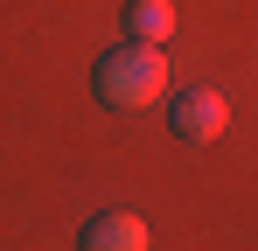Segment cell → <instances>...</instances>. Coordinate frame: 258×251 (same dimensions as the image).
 <instances>
[{
	"label": "cell",
	"instance_id": "6da1fadb",
	"mask_svg": "<svg viewBox=\"0 0 258 251\" xmlns=\"http://www.w3.org/2000/svg\"><path fill=\"white\" fill-rule=\"evenodd\" d=\"M154 98H168V56H161V42H119V49L98 56V105L140 112Z\"/></svg>",
	"mask_w": 258,
	"mask_h": 251
},
{
	"label": "cell",
	"instance_id": "7a4b0ae2",
	"mask_svg": "<svg viewBox=\"0 0 258 251\" xmlns=\"http://www.w3.org/2000/svg\"><path fill=\"white\" fill-rule=\"evenodd\" d=\"M168 126H174V140L210 147V140H223V126H230V105H223V91H210V84H188L181 98H168Z\"/></svg>",
	"mask_w": 258,
	"mask_h": 251
},
{
	"label": "cell",
	"instance_id": "3957f363",
	"mask_svg": "<svg viewBox=\"0 0 258 251\" xmlns=\"http://www.w3.org/2000/svg\"><path fill=\"white\" fill-rule=\"evenodd\" d=\"M77 251H154V237H147V223L133 209H98L77 230Z\"/></svg>",
	"mask_w": 258,
	"mask_h": 251
},
{
	"label": "cell",
	"instance_id": "277c9868",
	"mask_svg": "<svg viewBox=\"0 0 258 251\" xmlns=\"http://www.w3.org/2000/svg\"><path fill=\"white\" fill-rule=\"evenodd\" d=\"M174 21V0H126V42H168Z\"/></svg>",
	"mask_w": 258,
	"mask_h": 251
}]
</instances>
